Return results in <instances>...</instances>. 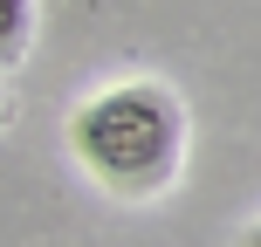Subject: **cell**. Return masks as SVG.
<instances>
[{
    "label": "cell",
    "instance_id": "2",
    "mask_svg": "<svg viewBox=\"0 0 261 247\" xmlns=\"http://www.w3.org/2000/svg\"><path fill=\"white\" fill-rule=\"evenodd\" d=\"M28 35H35V0H0V69L28 55Z\"/></svg>",
    "mask_w": 261,
    "mask_h": 247
},
{
    "label": "cell",
    "instance_id": "1",
    "mask_svg": "<svg viewBox=\"0 0 261 247\" xmlns=\"http://www.w3.org/2000/svg\"><path fill=\"white\" fill-rule=\"evenodd\" d=\"M76 158L124 199L165 193L179 172V144H186V110L165 83H117V90L90 96L69 124Z\"/></svg>",
    "mask_w": 261,
    "mask_h": 247
},
{
    "label": "cell",
    "instance_id": "3",
    "mask_svg": "<svg viewBox=\"0 0 261 247\" xmlns=\"http://www.w3.org/2000/svg\"><path fill=\"white\" fill-rule=\"evenodd\" d=\"M248 247H261V234H254V240H248Z\"/></svg>",
    "mask_w": 261,
    "mask_h": 247
}]
</instances>
